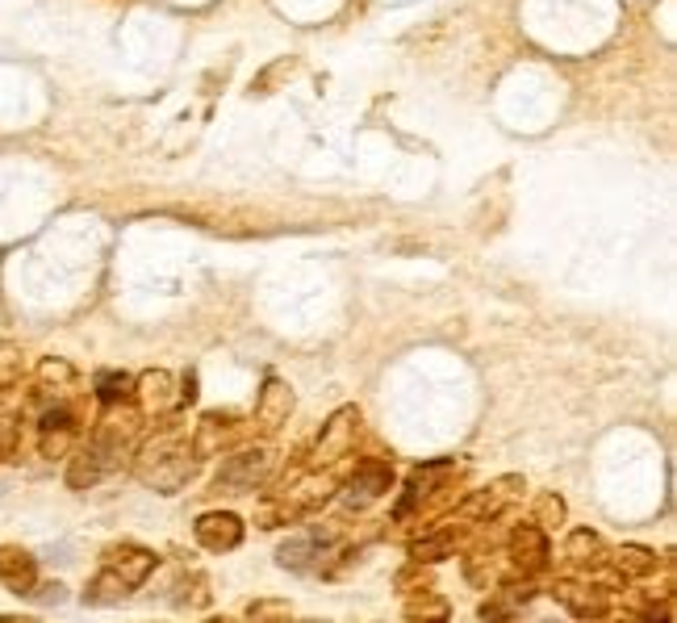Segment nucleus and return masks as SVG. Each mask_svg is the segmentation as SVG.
I'll return each mask as SVG.
<instances>
[{"label":"nucleus","instance_id":"nucleus-1","mask_svg":"<svg viewBox=\"0 0 677 623\" xmlns=\"http://www.w3.org/2000/svg\"><path fill=\"white\" fill-rule=\"evenodd\" d=\"M192 427H185L172 410L160 414L155 432H142L135 452H130V465H135V478L155 490V494H176L185 490L192 473H197V456H192V439H188Z\"/></svg>","mask_w":677,"mask_h":623},{"label":"nucleus","instance_id":"nucleus-2","mask_svg":"<svg viewBox=\"0 0 677 623\" xmlns=\"http://www.w3.org/2000/svg\"><path fill=\"white\" fill-rule=\"evenodd\" d=\"M277 473V456L272 448H238L234 456H222V469H218V481H213V490L222 494H252L259 485H268Z\"/></svg>","mask_w":677,"mask_h":623},{"label":"nucleus","instance_id":"nucleus-3","mask_svg":"<svg viewBox=\"0 0 677 623\" xmlns=\"http://www.w3.org/2000/svg\"><path fill=\"white\" fill-rule=\"evenodd\" d=\"M355 435H360V410H355V407H339L327 419V423H323V432H318L314 452L305 456V460H310L305 469H330L335 460H343V456L355 448Z\"/></svg>","mask_w":677,"mask_h":623},{"label":"nucleus","instance_id":"nucleus-4","mask_svg":"<svg viewBox=\"0 0 677 623\" xmlns=\"http://www.w3.org/2000/svg\"><path fill=\"white\" fill-rule=\"evenodd\" d=\"M523 494H527V481L518 478V473H506V478H493L490 485H481L477 494H468L465 503H460V515L472 519V524H493V519H502Z\"/></svg>","mask_w":677,"mask_h":623},{"label":"nucleus","instance_id":"nucleus-5","mask_svg":"<svg viewBox=\"0 0 677 623\" xmlns=\"http://www.w3.org/2000/svg\"><path fill=\"white\" fill-rule=\"evenodd\" d=\"M80 444V414L71 402H47L38 419V452L43 460H68L71 448Z\"/></svg>","mask_w":677,"mask_h":623},{"label":"nucleus","instance_id":"nucleus-6","mask_svg":"<svg viewBox=\"0 0 677 623\" xmlns=\"http://www.w3.org/2000/svg\"><path fill=\"white\" fill-rule=\"evenodd\" d=\"M335 549H339V531H335V528H310V531L289 536L281 549H277V561H281V569L305 574V569L323 565V561H327Z\"/></svg>","mask_w":677,"mask_h":623},{"label":"nucleus","instance_id":"nucleus-7","mask_svg":"<svg viewBox=\"0 0 677 623\" xmlns=\"http://www.w3.org/2000/svg\"><path fill=\"white\" fill-rule=\"evenodd\" d=\"M552 599L561 602L569 615H577V620H607L610 615V590L590 586V581L561 577V581H552Z\"/></svg>","mask_w":677,"mask_h":623},{"label":"nucleus","instance_id":"nucleus-8","mask_svg":"<svg viewBox=\"0 0 677 623\" xmlns=\"http://www.w3.org/2000/svg\"><path fill=\"white\" fill-rule=\"evenodd\" d=\"M135 402L147 419H160L167 410L180 407V398H176V377L167 373V368H147L142 377H135Z\"/></svg>","mask_w":677,"mask_h":623},{"label":"nucleus","instance_id":"nucleus-9","mask_svg":"<svg viewBox=\"0 0 677 623\" xmlns=\"http://www.w3.org/2000/svg\"><path fill=\"white\" fill-rule=\"evenodd\" d=\"M506 549H511L514 569L523 577H532L548 565V531L539 528L536 519H532V524H518V528L511 531V540H506Z\"/></svg>","mask_w":677,"mask_h":623},{"label":"nucleus","instance_id":"nucleus-10","mask_svg":"<svg viewBox=\"0 0 677 623\" xmlns=\"http://www.w3.org/2000/svg\"><path fill=\"white\" fill-rule=\"evenodd\" d=\"M293 407H297V398H293V389L284 381H277V377H268L264 381V389H259L256 398V427L264 435H277L293 419Z\"/></svg>","mask_w":677,"mask_h":623},{"label":"nucleus","instance_id":"nucleus-11","mask_svg":"<svg viewBox=\"0 0 677 623\" xmlns=\"http://www.w3.org/2000/svg\"><path fill=\"white\" fill-rule=\"evenodd\" d=\"M243 519L231 515V510H206L197 524H192V536H197V544L210 552H231L243 544Z\"/></svg>","mask_w":677,"mask_h":623},{"label":"nucleus","instance_id":"nucleus-12","mask_svg":"<svg viewBox=\"0 0 677 623\" xmlns=\"http://www.w3.org/2000/svg\"><path fill=\"white\" fill-rule=\"evenodd\" d=\"M75 385H80V373L63 356H47L34 368V398H43V402H71Z\"/></svg>","mask_w":677,"mask_h":623},{"label":"nucleus","instance_id":"nucleus-13","mask_svg":"<svg viewBox=\"0 0 677 623\" xmlns=\"http://www.w3.org/2000/svg\"><path fill=\"white\" fill-rule=\"evenodd\" d=\"M25 398L17 385L0 389V465H9L17 456V444H22V423H25Z\"/></svg>","mask_w":677,"mask_h":623},{"label":"nucleus","instance_id":"nucleus-14","mask_svg":"<svg viewBox=\"0 0 677 623\" xmlns=\"http://www.w3.org/2000/svg\"><path fill=\"white\" fill-rule=\"evenodd\" d=\"M0 586L9 595H30L38 586V561L22 544H0Z\"/></svg>","mask_w":677,"mask_h":623},{"label":"nucleus","instance_id":"nucleus-15","mask_svg":"<svg viewBox=\"0 0 677 623\" xmlns=\"http://www.w3.org/2000/svg\"><path fill=\"white\" fill-rule=\"evenodd\" d=\"M389 485H394V465L389 460H364V465H355V473L348 481V503L369 506L373 498L389 494Z\"/></svg>","mask_w":677,"mask_h":623},{"label":"nucleus","instance_id":"nucleus-16","mask_svg":"<svg viewBox=\"0 0 677 623\" xmlns=\"http://www.w3.org/2000/svg\"><path fill=\"white\" fill-rule=\"evenodd\" d=\"M105 565L114 569L130 590H139L147 577L155 574V565H160V556L151 549H139V544H117V549L105 552Z\"/></svg>","mask_w":677,"mask_h":623},{"label":"nucleus","instance_id":"nucleus-17","mask_svg":"<svg viewBox=\"0 0 677 623\" xmlns=\"http://www.w3.org/2000/svg\"><path fill=\"white\" fill-rule=\"evenodd\" d=\"M234 435H238V427H234L231 414H206V419L188 432V439H192V456H197V460L222 456V448L234 444Z\"/></svg>","mask_w":677,"mask_h":623},{"label":"nucleus","instance_id":"nucleus-18","mask_svg":"<svg viewBox=\"0 0 677 623\" xmlns=\"http://www.w3.org/2000/svg\"><path fill=\"white\" fill-rule=\"evenodd\" d=\"M607 540L594 528H573L564 540V561L577 565V569H603L607 565Z\"/></svg>","mask_w":677,"mask_h":623},{"label":"nucleus","instance_id":"nucleus-19","mask_svg":"<svg viewBox=\"0 0 677 623\" xmlns=\"http://www.w3.org/2000/svg\"><path fill=\"white\" fill-rule=\"evenodd\" d=\"M452 473H456V465H452V460H435V465H427V469H415L410 481H406V503H401V510H410V506L435 498Z\"/></svg>","mask_w":677,"mask_h":623},{"label":"nucleus","instance_id":"nucleus-20","mask_svg":"<svg viewBox=\"0 0 677 623\" xmlns=\"http://www.w3.org/2000/svg\"><path fill=\"white\" fill-rule=\"evenodd\" d=\"M109 473L105 456L96 452L93 444H75L68 456V485L71 490H93L96 481Z\"/></svg>","mask_w":677,"mask_h":623},{"label":"nucleus","instance_id":"nucleus-21","mask_svg":"<svg viewBox=\"0 0 677 623\" xmlns=\"http://www.w3.org/2000/svg\"><path fill=\"white\" fill-rule=\"evenodd\" d=\"M610 556H615L610 565H615L623 577H653L656 565H661V561H656V552L644 549V544H619Z\"/></svg>","mask_w":677,"mask_h":623},{"label":"nucleus","instance_id":"nucleus-22","mask_svg":"<svg viewBox=\"0 0 677 623\" xmlns=\"http://www.w3.org/2000/svg\"><path fill=\"white\" fill-rule=\"evenodd\" d=\"M172 595H176L172 602H176L180 611H206V607L213 602V586H210V577L206 574H188V577L176 581V590H172Z\"/></svg>","mask_w":677,"mask_h":623},{"label":"nucleus","instance_id":"nucleus-23","mask_svg":"<svg viewBox=\"0 0 677 623\" xmlns=\"http://www.w3.org/2000/svg\"><path fill=\"white\" fill-rule=\"evenodd\" d=\"M456 549V531H427V536H415L410 540V561L419 565H431V561H444L447 552Z\"/></svg>","mask_w":677,"mask_h":623},{"label":"nucleus","instance_id":"nucleus-24","mask_svg":"<svg viewBox=\"0 0 677 623\" xmlns=\"http://www.w3.org/2000/svg\"><path fill=\"white\" fill-rule=\"evenodd\" d=\"M126 595H130V586H126V581H121V577H117L114 569L105 565V569H101V574L89 581L84 602H93V607H109V602H121Z\"/></svg>","mask_w":677,"mask_h":623},{"label":"nucleus","instance_id":"nucleus-25","mask_svg":"<svg viewBox=\"0 0 677 623\" xmlns=\"http://www.w3.org/2000/svg\"><path fill=\"white\" fill-rule=\"evenodd\" d=\"M96 398H101V407L135 398V377L130 373H96Z\"/></svg>","mask_w":677,"mask_h":623},{"label":"nucleus","instance_id":"nucleus-26","mask_svg":"<svg viewBox=\"0 0 677 623\" xmlns=\"http://www.w3.org/2000/svg\"><path fill=\"white\" fill-rule=\"evenodd\" d=\"M564 515H569V510H564V498H561V494L544 490V494L536 498V524H539L544 531H548V528H561Z\"/></svg>","mask_w":677,"mask_h":623},{"label":"nucleus","instance_id":"nucleus-27","mask_svg":"<svg viewBox=\"0 0 677 623\" xmlns=\"http://www.w3.org/2000/svg\"><path fill=\"white\" fill-rule=\"evenodd\" d=\"M22 385V348L17 343H0V389Z\"/></svg>","mask_w":677,"mask_h":623},{"label":"nucleus","instance_id":"nucleus-28","mask_svg":"<svg viewBox=\"0 0 677 623\" xmlns=\"http://www.w3.org/2000/svg\"><path fill=\"white\" fill-rule=\"evenodd\" d=\"M293 611H289V602L281 599H256L252 607H247V620L256 623H277V620H289Z\"/></svg>","mask_w":677,"mask_h":623},{"label":"nucleus","instance_id":"nucleus-29","mask_svg":"<svg viewBox=\"0 0 677 623\" xmlns=\"http://www.w3.org/2000/svg\"><path fill=\"white\" fill-rule=\"evenodd\" d=\"M406 620H447V607L444 602H415V607H406Z\"/></svg>","mask_w":677,"mask_h":623},{"label":"nucleus","instance_id":"nucleus-30","mask_svg":"<svg viewBox=\"0 0 677 623\" xmlns=\"http://www.w3.org/2000/svg\"><path fill=\"white\" fill-rule=\"evenodd\" d=\"M25 599H38V602H47V607L55 602V607H59V602L68 599V590H63L59 581H47V586H34V590H30Z\"/></svg>","mask_w":677,"mask_h":623},{"label":"nucleus","instance_id":"nucleus-31","mask_svg":"<svg viewBox=\"0 0 677 623\" xmlns=\"http://www.w3.org/2000/svg\"><path fill=\"white\" fill-rule=\"evenodd\" d=\"M477 615H481V620H511L514 611H511V607H502V602H486Z\"/></svg>","mask_w":677,"mask_h":623}]
</instances>
